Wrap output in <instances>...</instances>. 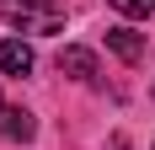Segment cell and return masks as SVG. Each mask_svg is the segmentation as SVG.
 Returning <instances> with one entry per match:
<instances>
[{"mask_svg":"<svg viewBox=\"0 0 155 150\" xmlns=\"http://www.w3.org/2000/svg\"><path fill=\"white\" fill-rule=\"evenodd\" d=\"M0 16L21 32H38V38L64 32V5L59 0H0Z\"/></svg>","mask_w":155,"mask_h":150,"instance_id":"cell-1","label":"cell"},{"mask_svg":"<svg viewBox=\"0 0 155 150\" xmlns=\"http://www.w3.org/2000/svg\"><path fill=\"white\" fill-rule=\"evenodd\" d=\"M59 75H70V80H96V54L91 48H59Z\"/></svg>","mask_w":155,"mask_h":150,"instance_id":"cell-2","label":"cell"},{"mask_svg":"<svg viewBox=\"0 0 155 150\" xmlns=\"http://www.w3.org/2000/svg\"><path fill=\"white\" fill-rule=\"evenodd\" d=\"M32 129H38V123H32V113H27V107L0 102V134H5V139H32Z\"/></svg>","mask_w":155,"mask_h":150,"instance_id":"cell-3","label":"cell"},{"mask_svg":"<svg viewBox=\"0 0 155 150\" xmlns=\"http://www.w3.org/2000/svg\"><path fill=\"white\" fill-rule=\"evenodd\" d=\"M0 70H5V75H27L32 70V43L5 38V43H0Z\"/></svg>","mask_w":155,"mask_h":150,"instance_id":"cell-4","label":"cell"},{"mask_svg":"<svg viewBox=\"0 0 155 150\" xmlns=\"http://www.w3.org/2000/svg\"><path fill=\"white\" fill-rule=\"evenodd\" d=\"M107 48H112V54H118L123 64H139V54H144V38H139V32H128V27H112V32H107Z\"/></svg>","mask_w":155,"mask_h":150,"instance_id":"cell-5","label":"cell"},{"mask_svg":"<svg viewBox=\"0 0 155 150\" xmlns=\"http://www.w3.org/2000/svg\"><path fill=\"white\" fill-rule=\"evenodd\" d=\"M112 5H118L123 16H150V11H144V0H112Z\"/></svg>","mask_w":155,"mask_h":150,"instance_id":"cell-6","label":"cell"},{"mask_svg":"<svg viewBox=\"0 0 155 150\" xmlns=\"http://www.w3.org/2000/svg\"><path fill=\"white\" fill-rule=\"evenodd\" d=\"M144 11H155V0H144Z\"/></svg>","mask_w":155,"mask_h":150,"instance_id":"cell-7","label":"cell"}]
</instances>
